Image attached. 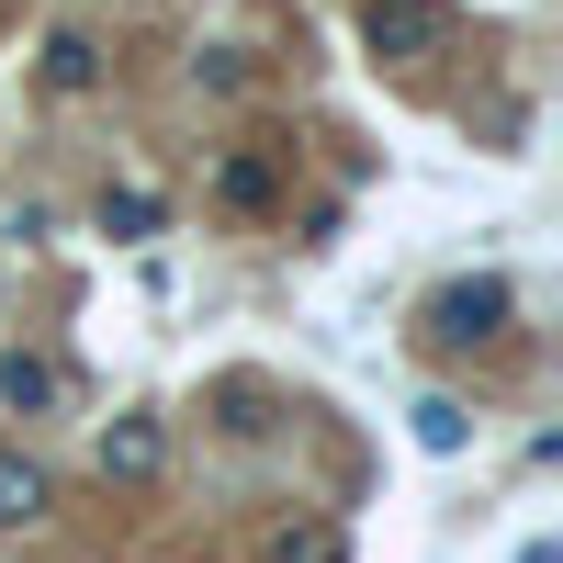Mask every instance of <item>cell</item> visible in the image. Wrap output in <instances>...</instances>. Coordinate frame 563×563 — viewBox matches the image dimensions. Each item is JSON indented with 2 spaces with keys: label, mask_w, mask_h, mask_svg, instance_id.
Returning <instances> with one entry per match:
<instances>
[{
  "label": "cell",
  "mask_w": 563,
  "mask_h": 563,
  "mask_svg": "<svg viewBox=\"0 0 563 563\" xmlns=\"http://www.w3.org/2000/svg\"><path fill=\"white\" fill-rule=\"evenodd\" d=\"M507 327V282H440L429 294V339L440 350H474V339H496Z\"/></svg>",
  "instance_id": "6da1fadb"
},
{
  "label": "cell",
  "mask_w": 563,
  "mask_h": 563,
  "mask_svg": "<svg viewBox=\"0 0 563 563\" xmlns=\"http://www.w3.org/2000/svg\"><path fill=\"white\" fill-rule=\"evenodd\" d=\"M158 462H169V440H158V417H113V429H102V474H113V485H147Z\"/></svg>",
  "instance_id": "7a4b0ae2"
},
{
  "label": "cell",
  "mask_w": 563,
  "mask_h": 563,
  "mask_svg": "<svg viewBox=\"0 0 563 563\" xmlns=\"http://www.w3.org/2000/svg\"><path fill=\"white\" fill-rule=\"evenodd\" d=\"M372 45H384V57H429L440 45V0H372Z\"/></svg>",
  "instance_id": "3957f363"
},
{
  "label": "cell",
  "mask_w": 563,
  "mask_h": 563,
  "mask_svg": "<svg viewBox=\"0 0 563 563\" xmlns=\"http://www.w3.org/2000/svg\"><path fill=\"white\" fill-rule=\"evenodd\" d=\"M0 406H57V361L12 350V361H0Z\"/></svg>",
  "instance_id": "277c9868"
},
{
  "label": "cell",
  "mask_w": 563,
  "mask_h": 563,
  "mask_svg": "<svg viewBox=\"0 0 563 563\" xmlns=\"http://www.w3.org/2000/svg\"><path fill=\"white\" fill-rule=\"evenodd\" d=\"M214 192L238 203V214H271V192H282V180H271V158H225V169H214Z\"/></svg>",
  "instance_id": "5b68a950"
},
{
  "label": "cell",
  "mask_w": 563,
  "mask_h": 563,
  "mask_svg": "<svg viewBox=\"0 0 563 563\" xmlns=\"http://www.w3.org/2000/svg\"><path fill=\"white\" fill-rule=\"evenodd\" d=\"M12 519H45V474L0 451V530H12Z\"/></svg>",
  "instance_id": "8992f818"
},
{
  "label": "cell",
  "mask_w": 563,
  "mask_h": 563,
  "mask_svg": "<svg viewBox=\"0 0 563 563\" xmlns=\"http://www.w3.org/2000/svg\"><path fill=\"white\" fill-rule=\"evenodd\" d=\"M45 79H57V90H90V34H45Z\"/></svg>",
  "instance_id": "52a82bcc"
},
{
  "label": "cell",
  "mask_w": 563,
  "mask_h": 563,
  "mask_svg": "<svg viewBox=\"0 0 563 563\" xmlns=\"http://www.w3.org/2000/svg\"><path fill=\"white\" fill-rule=\"evenodd\" d=\"M417 440H429V451H462V406L429 395V406H417Z\"/></svg>",
  "instance_id": "ba28073f"
},
{
  "label": "cell",
  "mask_w": 563,
  "mask_h": 563,
  "mask_svg": "<svg viewBox=\"0 0 563 563\" xmlns=\"http://www.w3.org/2000/svg\"><path fill=\"white\" fill-rule=\"evenodd\" d=\"M102 225H124V238H147V225H158V192H102Z\"/></svg>",
  "instance_id": "9c48e42d"
}]
</instances>
